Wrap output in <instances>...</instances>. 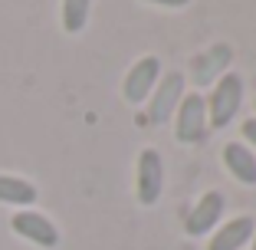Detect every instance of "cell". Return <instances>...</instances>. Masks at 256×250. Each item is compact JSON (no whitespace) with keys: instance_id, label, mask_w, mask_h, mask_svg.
Listing matches in <instances>:
<instances>
[{"instance_id":"cell-16","label":"cell","mask_w":256,"mask_h":250,"mask_svg":"<svg viewBox=\"0 0 256 250\" xmlns=\"http://www.w3.org/2000/svg\"><path fill=\"white\" fill-rule=\"evenodd\" d=\"M253 106H256V102H253Z\"/></svg>"},{"instance_id":"cell-8","label":"cell","mask_w":256,"mask_h":250,"mask_svg":"<svg viewBox=\"0 0 256 250\" xmlns=\"http://www.w3.org/2000/svg\"><path fill=\"white\" fill-rule=\"evenodd\" d=\"M10 227H14L20 237H26L30 243H36V247L50 250V247L60 243V230L53 227V220L46 217V214H40V211H20V214H14Z\"/></svg>"},{"instance_id":"cell-15","label":"cell","mask_w":256,"mask_h":250,"mask_svg":"<svg viewBox=\"0 0 256 250\" xmlns=\"http://www.w3.org/2000/svg\"><path fill=\"white\" fill-rule=\"evenodd\" d=\"M250 250H256V234H253V240H250Z\"/></svg>"},{"instance_id":"cell-13","label":"cell","mask_w":256,"mask_h":250,"mask_svg":"<svg viewBox=\"0 0 256 250\" xmlns=\"http://www.w3.org/2000/svg\"><path fill=\"white\" fill-rule=\"evenodd\" d=\"M144 4H154V7H164V10H181L190 0H144Z\"/></svg>"},{"instance_id":"cell-6","label":"cell","mask_w":256,"mask_h":250,"mask_svg":"<svg viewBox=\"0 0 256 250\" xmlns=\"http://www.w3.org/2000/svg\"><path fill=\"white\" fill-rule=\"evenodd\" d=\"M224 207H226V197L220 191H207V194L197 197V204L190 207L188 220H184V230L188 237H207L220 227L224 220Z\"/></svg>"},{"instance_id":"cell-9","label":"cell","mask_w":256,"mask_h":250,"mask_svg":"<svg viewBox=\"0 0 256 250\" xmlns=\"http://www.w3.org/2000/svg\"><path fill=\"white\" fill-rule=\"evenodd\" d=\"M256 234V224L253 217H234V220H224L217 230H214V237L207 240V250H243L250 240H253Z\"/></svg>"},{"instance_id":"cell-3","label":"cell","mask_w":256,"mask_h":250,"mask_svg":"<svg viewBox=\"0 0 256 250\" xmlns=\"http://www.w3.org/2000/svg\"><path fill=\"white\" fill-rule=\"evenodd\" d=\"M164 191V161H161L158 148H142L138 155V168H135V197L138 204L154 207L161 201Z\"/></svg>"},{"instance_id":"cell-1","label":"cell","mask_w":256,"mask_h":250,"mask_svg":"<svg viewBox=\"0 0 256 250\" xmlns=\"http://www.w3.org/2000/svg\"><path fill=\"white\" fill-rule=\"evenodd\" d=\"M204 102H207V125L214 132H224L236 119V112L243 106V76L226 69L224 76L210 86V96L204 99Z\"/></svg>"},{"instance_id":"cell-14","label":"cell","mask_w":256,"mask_h":250,"mask_svg":"<svg viewBox=\"0 0 256 250\" xmlns=\"http://www.w3.org/2000/svg\"><path fill=\"white\" fill-rule=\"evenodd\" d=\"M243 135H246L250 145H256V119H246V122H243Z\"/></svg>"},{"instance_id":"cell-2","label":"cell","mask_w":256,"mask_h":250,"mask_svg":"<svg viewBox=\"0 0 256 250\" xmlns=\"http://www.w3.org/2000/svg\"><path fill=\"white\" fill-rule=\"evenodd\" d=\"M210 125H207V102L200 92H184L181 106L174 112V138L181 145H197L207 138Z\"/></svg>"},{"instance_id":"cell-7","label":"cell","mask_w":256,"mask_h":250,"mask_svg":"<svg viewBox=\"0 0 256 250\" xmlns=\"http://www.w3.org/2000/svg\"><path fill=\"white\" fill-rule=\"evenodd\" d=\"M158 79H161V63H158V56H142V60H138L135 66L125 73V83H122V96H125L132 106H142L144 99L154 92Z\"/></svg>"},{"instance_id":"cell-5","label":"cell","mask_w":256,"mask_h":250,"mask_svg":"<svg viewBox=\"0 0 256 250\" xmlns=\"http://www.w3.org/2000/svg\"><path fill=\"white\" fill-rule=\"evenodd\" d=\"M234 63V46L230 43H214L207 53L194 56L190 60V83H194V92H200L204 86H214L220 76L226 73V66Z\"/></svg>"},{"instance_id":"cell-11","label":"cell","mask_w":256,"mask_h":250,"mask_svg":"<svg viewBox=\"0 0 256 250\" xmlns=\"http://www.w3.org/2000/svg\"><path fill=\"white\" fill-rule=\"evenodd\" d=\"M0 201L4 204H33L36 201V188L23 178L14 174H0Z\"/></svg>"},{"instance_id":"cell-10","label":"cell","mask_w":256,"mask_h":250,"mask_svg":"<svg viewBox=\"0 0 256 250\" xmlns=\"http://www.w3.org/2000/svg\"><path fill=\"white\" fill-rule=\"evenodd\" d=\"M220 161L226 165V171L234 174L240 184H256V155L250 152V145L243 142H226L224 152H220Z\"/></svg>"},{"instance_id":"cell-12","label":"cell","mask_w":256,"mask_h":250,"mask_svg":"<svg viewBox=\"0 0 256 250\" xmlns=\"http://www.w3.org/2000/svg\"><path fill=\"white\" fill-rule=\"evenodd\" d=\"M89 10H92V0H62V30L66 33L86 30Z\"/></svg>"},{"instance_id":"cell-4","label":"cell","mask_w":256,"mask_h":250,"mask_svg":"<svg viewBox=\"0 0 256 250\" xmlns=\"http://www.w3.org/2000/svg\"><path fill=\"white\" fill-rule=\"evenodd\" d=\"M184 86H188V79H184L181 69H171L168 76L158 79L154 92L148 96V119L154 125L171 122V115L178 112V106H181V99H184Z\"/></svg>"}]
</instances>
